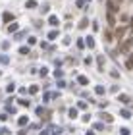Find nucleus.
I'll return each instance as SVG.
<instances>
[{"label": "nucleus", "mask_w": 133, "mask_h": 135, "mask_svg": "<svg viewBox=\"0 0 133 135\" xmlns=\"http://www.w3.org/2000/svg\"><path fill=\"white\" fill-rule=\"evenodd\" d=\"M125 68H127V70H133V58H127V62H125Z\"/></svg>", "instance_id": "obj_9"}, {"label": "nucleus", "mask_w": 133, "mask_h": 135, "mask_svg": "<svg viewBox=\"0 0 133 135\" xmlns=\"http://www.w3.org/2000/svg\"><path fill=\"white\" fill-rule=\"evenodd\" d=\"M70 118H77V110H75V108L70 110Z\"/></svg>", "instance_id": "obj_12"}, {"label": "nucleus", "mask_w": 133, "mask_h": 135, "mask_svg": "<svg viewBox=\"0 0 133 135\" xmlns=\"http://www.w3.org/2000/svg\"><path fill=\"white\" fill-rule=\"evenodd\" d=\"M108 10L110 12H118V4H114V0H110V2H108Z\"/></svg>", "instance_id": "obj_4"}, {"label": "nucleus", "mask_w": 133, "mask_h": 135, "mask_svg": "<svg viewBox=\"0 0 133 135\" xmlns=\"http://www.w3.org/2000/svg\"><path fill=\"white\" fill-rule=\"evenodd\" d=\"M14 20L16 17H14V14H10V12H4L2 14V21L4 23H14Z\"/></svg>", "instance_id": "obj_2"}, {"label": "nucleus", "mask_w": 133, "mask_h": 135, "mask_svg": "<svg viewBox=\"0 0 133 135\" xmlns=\"http://www.w3.org/2000/svg\"><path fill=\"white\" fill-rule=\"evenodd\" d=\"M124 33H125V29H124V27H120L118 31H116V37H118V39H122V37H124Z\"/></svg>", "instance_id": "obj_8"}, {"label": "nucleus", "mask_w": 133, "mask_h": 135, "mask_svg": "<svg viewBox=\"0 0 133 135\" xmlns=\"http://www.w3.org/2000/svg\"><path fill=\"white\" fill-rule=\"evenodd\" d=\"M35 6H37L35 0H27V8H35Z\"/></svg>", "instance_id": "obj_11"}, {"label": "nucleus", "mask_w": 133, "mask_h": 135, "mask_svg": "<svg viewBox=\"0 0 133 135\" xmlns=\"http://www.w3.org/2000/svg\"><path fill=\"white\" fill-rule=\"evenodd\" d=\"M131 46H133V35H131V37H125V39L120 42V52H124V54L129 52Z\"/></svg>", "instance_id": "obj_1"}, {"label": "nucleus", "mask_w": 133, "mask_h": 135, "mask_svg": "<svg viewBox=\"0 0 133 135\" xmlns=\"http://www.w3.org/2000/svg\"><path fill=\"white\" fill-rule=\"evenodd\" d=\"M77 81H79L81 85H87V83H89V79H87L85 75H79V77H77Z\"/></svg>", "instance_id": "obj_6"}, {"label": "nucleus", "mask_w": 133, "mask_h": 135, "mask_svg": "<svg viewBox=\"0 0 133 135\" xmlns=\"http://www.w3.org/2000/svg\"><path fill=\"white\" fill-rule=\"evenodd\" d=\"M48 23L56 27V25H58V20H56V17H54V16H50V17H48Z\"/></svg>", "instance_id": "obj_7"}, {"label": "nucleus", "mask_w": 133, "mask_h": 135, "mask_svg": "<svg viewBox=\"0 0 133 135\" xmlns=\"http://www.w3.org/2000/svg\"><path fill=\"white\" fill-rule=\"evenodd\" d=\"M58 37V31H52V33H48V39H56Z\"/></svg>", "instance_id": "obj_14"}, {"label": "nucleus", "mask_w": 133, "mask_h": 135, "mask_svg": "<svg viewBox=\"0 0 133 135\" xmlns=\"http://www.w3.org/2000/svg\"><path fill=\"white\" fill-rule=\"evenodd\" d=\"M0 64H8V56H0Z\"/></svg>", "instance_id": "obj_17"}, {"label": "nucleus", "mask_w": 133, "mask_h": 135, "mask_svg": "<svg viewBox=\"0 0 133 135\" xmlns=\"http://www.w3.org/2000/svg\"><path fill=\"white\" fill-rule=\"evenodd\" d=\"M129 29H131V35H133V17H129Z\"/></svg>", "instance_id": "obj_20"}, {"label": "nucleus", "mask_w": 133, "mask_h": 135, "mask_svg": "<svg viewBox=\"0 0 133 135\" xmlns=\"http://www.w3.org/2000/svg\"><path fill=\"white\" fill-rule=\"evenodd\" d=\"M77 46H79V48H83V46H85V42H83V39H79V41H77Z\"/></svg>", "instance_id": "obj_19"}, {"label": "nucleus", "mask_w": 133, "mask_h": 135, "mask_svg": "<svg viewBox=\"0 0 133 135\" xmlns=\"http://www.w3.org/2000/svg\"><path fill=\"white\" fill-rule=\"evenodd\" d=\"M122 116H124V118H131V112H127V110H122Z\"/></svg>", "instance_id": "obj_15"}, {"label": "nucleus", "mask_w": 133, "mask_h": 135, "mask_svg": "<svg viewBox=\"0 0 133 135\" xmlns=\"http://www.w3.org/2000/svg\"><path fill=\"white\" fill-rule=\"evenodd\" d=\"M27 124V118H25V116H21V118H19V126H25Z\"/></svg>", "instance_id": "obj_16"}, {"label": "nucleus", "mask_w": 133, "mask_h": 135, "mask_svg": "<svg viewBox=\"0 0 133 135\" xmlns=\"http://www.w3.org/2000/svg\"><path fill=\"white\" fill-rule=\"evenodd\" d=\"M108 23H110V25H114V23H116V17H114V12H110V10H108Z\"/></svg>", "instance_id": "obj_3"}, {"label": "nucleus", "mask_w": 133, "mask_h": 135, "mask_svg": "<svg viewBox=\"0 0 133 135\" xmlns=\"http://www.w3.org/2000/svg\"><path fill=\"white\" fill-rule=\"evenodd\" d=\"M98 116H100L102 120H106V122H112V116H110V114H106V112H100Z\"/></svg>", "instance_id": "obj_5"}, {"label": "nucleus", "mask_w": 133, "mask_h": 135, "mask_svg": "<svg viewBox=\"0 0 133 135\" xmlns=\"http://www.w3.org/2000/svg\"><path fill=\"white\" fill-rule=\"evenodd\" d=\"M19 52H21V54H29V46H21Z\"/></svg>", "instance_id": "obj_13"}, {"label": "nucleus", "mask_w": 133, "mask_h": 135, "mask_svg": "<svg viewBox=\"0 0 133 135\" xmlns=\"http://www.w3.org/2000/svg\"><path fill=\"white\" fill-rule=\"evenodd\" d=\"M87 45H89V46H95V41H93V37H89V39H87Z\"/></svg>", "instance_id": "obj_18"}, {"label": "nucleus", "mask_w": 133, "mask_h": 135, "mask_svg": "<svg viewBox=\"0 0 133 135\" xmlns=\"http://www.w3.org/2000/svg\"><path fill=\"white\" fill-rule=\"evenodd\" d=\"M16 29H17V23H10V27H8V31H10V33H14V31H16Z\"/></svg>", "instance_id": "obj_10"}]
</instances>
